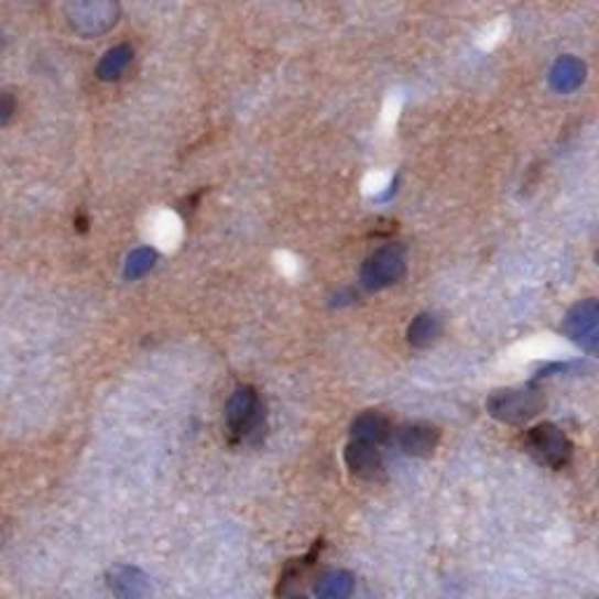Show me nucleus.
Instances as JSON below:
<instances>
[{
    "label": "nucleus",
    "mask_w": 599,
    "mask_h": 599,
    "mask_svg": "<svg viewBox=\"0 0 599 599\" xmlns=\"http://www.w3.org/2000/svg\"><path fill=\"white\" fill-rule=\"evenodd\" d=\"M353 586L356 580L351 571L333 569L316 580L314 592L318 599H349L353 592Z\"/></svg>",
    "instance_id": "obj_15"
},
{
    "label": "nucleus",
    "mask_w": 599,
    "mask_h": 599,
    "mask_svg": "<svg viewBox=\"0 0 599 599\" xmlns=\"http://www.w3.org/2000/svg\"><path fill=\"white\" fill-rule=\"evenodd\" d=\"M407 270V255L401 243H386L366 258L361 268V284L366 291H382L399 284Z\"/></svg>",
    "instance_id": "obj_3"
},
{
    "label": "nucleus",
    "mask_w": 599,
    "mask_h": 599,
    "mask_svg": "<svg viewBox=\"0 0 599 599\" xmlns=\"http://www.w3.org/2000/svg\"><path fill=\"white\" fill-rule=\"evenodd\" d=\"M548 83L559 94L576 91L580 85L586 83V64L580 62L578 56H571V54L559 56V59L551 68Z\"/></svg>",
    "instance_id": "obj_9"
},
{
    "label": "nucleus",
    "mask_w": 599,
    "mask_h": 599,
    "mask_svg": "<svg viewBox=\"0 0 599 599\" xmlns=\"http://www.w3.org/2000/svg\"><path fill=\"white\" fill-rule=\"evenodd\" d=\"M0 47H3V35H0Z\"/></svg>",
    "instance_id": "obj_21"
},
{
    "label": "nucleus",
    "mask_w": 599,
    "mask_h": 599,
    "mask_svg": "<svg viewBox=\"0 0 599 599\" xmlns=\"http://www.w3.org/2000/svg\"><path fill=\"white\" fill-rule=\"evenodd\" d=\"M157 260H160V251L155 247H139L129 253V258L124 262V276L131 281L145 276V274L153 272Z\"/></svg>",
    "instance_id": "obj_16"
},
{
    "label": "nucleus",
    "mask_w": 599,
    "mask_h": 599,
    "mask_svg": "<svg viewBox=\"0 0 599 599\" xmlns=\"http://www.w3.org/2000/svg\"><path fill=\"white\" fill-rule=\"evenodd\" d=\"M595 262L599 265V249H597V253H595Z\"/></svg>",
    "instance_id": "obj_20"
},
{
    "label": "nucleus",
    "mask_w": 599,
    "mask_h": 599,
    "mask_svg": "<svg viewBox=\"0 0 599 599\" xmlns=\"http://www.w3.org/2000/svg\"><path fill=\"white\" fill-rule=\"evenodd\" d=\"M17 110V99L10 91H0V127H6Z\"/></svg>",
    "instance_id": "obj_17"
},
{
    "label": "nucleus",
    "mask_w": 599,
    "mask_h": 599,
    "mask_svg": "<svg viewBox=\"0 0 599 599\" xmlns=\"http://www.w3.org/2000/svg\"><path fill=\"white\" fill-rule=\"evenodd\" d=\"M345 461L349 471L359 478H378L382 471V457L378 445L363 443V440H351L345 449Z\"/></svg>",
    "instance_id": "obj_8"
},
{
    "label": "nucleus",
    "mask_w": 599,
    "mask_h": 599,
    "mask_svg": "<svg viewBox=\"0 0 599 599\" xmlns=\"http://www.w3.org/2000/svg\"><path fill=\"white\" fill-rule=\"evenodd\" d=\"M599 326V300H584V303L574 305L565 322H562V330L569 337V340L578 342L580 337L588 335Z\"/></svg>",
    "instance_id": "obj_10"
},
{
    "label": "nucleus",
    "mask_w": 599,
    "mask_h": 599,
    "mask_svg": "<svg viewBox=\"0 0 599 599\" xmlns=\"http://www.w3.org/2000/svg\"><path fill=\"white\" fill-rule=\"evenodd\" d=\"M527 447L530 453L551 468H562L571 461L574 445L565 436V431L557 428L555 424H538L527 434Z\"/></svg>",
    "instance_id": "obj_4"
},
{
    "label": "nucleus",
    "mask_w": 599,
    "mask_h": 599,
    "mask_svg": "<svg viewBox=\"0 0 599 599\" xmlns=\"http://www.w3.org/2000/svg\"><path fill=\"white\" fill-rule=\"evenodd\" d=\"M225 420L237 438H253V434L262 428V405L255 389H237L225 405Z\"/></svg>",
    "instance_id": "obj_5"
},
{
    "label": "nucleus",
    "mask_w": 599,
    "mask_h": 599,
    "mask_svg": "<svg viewBox=\"0 0 599 599\" xmlns=\"http://www.w3.org/2000/svg\"><path fill=\"white\" fill-rule=\"evenodd\" d=\"M546 407V396L534 386L501 389L487 399V412L503 424H524Z\"/></svg>",
    "instance_id": "obj_2"
},
{
    "label": "nucleus",
    "mask_w": 599,
    "mask_h": 599,
    "mask_svg": "<svg viewBox=\"0 0 599 599\" xmlns=\"http://www.w3.org/2000/svg\"><path fill=\"white\" fill-rule=\"evenodd\" d=\"M108 588L118 599H153L150 578L131 565H118L108 571Z\"/></svg>",
    "instance_id": "obj_6"
},
{
    "label": "nucleus",
    "mask_w": 599,
    "mask_h": 599,
    "mask_svg": "<svg viewBox=\"0 0 599 599\" xmlns=\"http://www.w3.org/2000/svg\"><path fill=\"white\" fill-rule=\"evenodd\" d=\"M64 14L68 26L83 37H99L120 22V0H66Z\"/></svg>",
    "instance_id": "obj_1"
},
{
    "label": "nucleus",
    "mask_w": 599,
    "mask_h": 599,
    "mask_svg": "<svg viewBox=\"0 0 599 599\" xmlns=\"http://www.w3.org/2000/svg\"><path fill=\"white\" fill-rule=\"evenodd\" d=\"M181 220L172 211H157L148 220V235L153 237L157 251H172L181 241Z\"/></svg>",
    "instance_id": "obj_11"
},
{
    "label": "nucleus",
    "mask_w": 599,
    "mask_h": 599,
    "mask_svg": "<svg viewBox=\"0 0 599 599\" xmlns=\"http://www.w3.org/2000/svg\"><path fill=\"white\" fill-rule=\"evenodd\" d=\"M440 443V431L431 424H407L401 428L399 445L410 457H428Z\"/></svg>",
    "instance_id": "obj_7"
},
{
    "label": "nucleus",
    "mask_w": 599,
    "mask_h": 599,
    "mask_svg": "<svg viewBox=\"0 0 599 599\" xmlns=\"http://www.w3.org/2000/svg\"><path fill=\"white\" fill-rule=\"evenodd\" d=\"M295 599H305V597H295Z\"/></svg>",
    "instance_id": "obj_22"
},
{
    "label": "nucleus",
    "mask_w": 599,
    "mask_h": 599,
    "mask_svg": "<svg viewBox=\"0 0 599 599\" xmlns=\"http://www.w3.org/2000/svg\"><path fill=\"white\" fill-rule=\"evenodd\" d=\"M580 349L592 353V356H599V326L595 330H590L588 335L580 337V340L576 342Z\"/></svg>",
    "instance_id": "obj_18"
},
{
    "label": "nucleus",
    "mask_w": 599,
    "mask_h": 599,
    "mask_svg": "<svg viewBox=\"0 0 599 599\" xmlns=\"http://www.w3.org/2000/svg\"><path fill=\"white\" fill-rule=\"evenodd\" d=\"M279 268L284 274H295V260L291 255H279Z\"/></svg>",
    "instance_id": "obj_19"
},
{
    "label": "nucleus",
    "mask_w": 599,
    "mask_h": 599,
    "mask_svg": "<svg viewBox=\"0 0 599 599\" xmlns=\"http://www.w3.org/2000/svg\"><path fill=\"white\" fill-rule=\"evenodd\" d=\"M391 434V424L384 415H380V412L374 410H368L363 412V415H359L353 420L351 424V436L353 440H363V443H384Z\"/></svg>",
    "instance_id": "obj_13"
},
{
    "label": "nucleus",
    "mask_w": 599,
    "mask_h": 599,
    "mask_svg": "<svg viewBox=\"0 0 599 599\" xmlns=\"http://www.w3.org/2000/svg\"><path fill=\"white\" fill-rule=\"evenodd\" d=\"M440 333H443L440 318L431 312H422L412 318V324L407 326V342L417 349H426L438 340Z\"/></svg>",
    "instance_id": "obj_14"
},
{
    "label": "nucleus",
    "mask_w": 599,
    "mask_h": 599,
    "mask_svg": "<svg viewBox=\"0 0 599 599\" xmlns=\"http://www.w3.org/2000/svg\"><path fill=\"white\" fill-rule=\"evenodd\" d=\"M131 62H134V47L129 43L110 47L97 64V78L104 83H116L129 70Z\"/></svg>",
    "instance_id": "obj_12"
}]
</instances>
